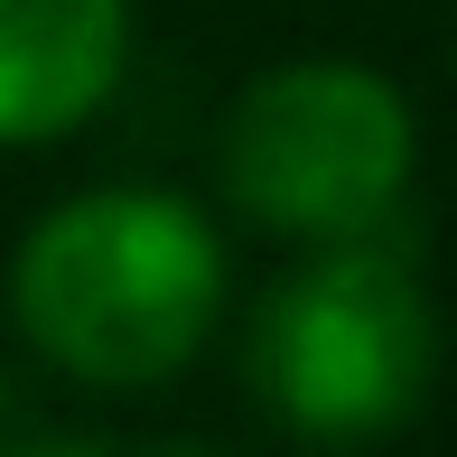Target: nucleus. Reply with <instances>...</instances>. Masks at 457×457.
Returning <instances> with one entry per match:
<instances>
[{
  "mask_svg": "<svg viewBox=\"0 0 457 457\" xmlns=\"http://www.w3.org/2000/svg\"><path fill=\"white\" fill-rule=\"evenodd\" d=\"M10 318L75 383H169L224 318V243L169 187H85L29 224Z\"/></svg>",
  "mask_w": 457,
  "mask_h": 457,
  "instance_id": "f257e3e1",
  "label": "nucleus"
},
{
  "mask_svg": "<svg viewBox=\"0 0 457 457\" xmlns=\"http://www.w3.org/2000/svg\"><path fill=\"white\" fill-rule=\"evenodd\" d=\"M420 121L392 75L355 56H289L224 112V196L299 243H364L402 215Z\"/></svg>",
  "mask_w": 457,
  "mask_h": 457,
  "instance_id": "f03ea898",
  "label": "nucleus"
},
{
  "mask_svg": "<svg viewBox=\"0 0 457 457\" xmlns=\"http://www.w3.org/2000/svg\"><path fill=\"white\" fill-rule=\"evenodd\" d=\"M429 364H439V327H429V289L411 253L364 243H318L253 318V383L299 439L355 448L383 439L420 411Z\"/></svg>",
  "mask_w": 457,
  "mask_h": 457,
  "instance_id": "7ed1b4c3",
  "label": "nucleus"
},
{
  "mask_svg": "<svg viewBox=\"0 0 457 457\" xmlns=\"http://www.w3.org/2000/svg\"><path fill=\"white\" fill-rule=\"evenodd\" d=\"M131 66V0H0V150L85 131Z\"/></svg>",
  "mask_w": 457,
  "mask_h": 457,
  "instance_id": "20e7f679",
  "label": "nucleus"
},
{
  "mask_svg": "<svg viewBox=\"0 0 457 457\" xmlns=\"http://www.w3.org/2000/svg\"><path fill=\"white\" fill-rule=\"evenodd\" d=\"M10 457H121L112 439H19Z\"/></svg>",
  "mask_w": 457,
  "mask_h": 457,
  "instance_id": "39448f33",
  "label": "nucleus"
},
{
  "mask_svg": "<svg viewBox=\"0 0 457 457\" xmlns=\"http://www.w3.org/2000/svg\"><path fill=\"white\" fill-rule=\"evenodd\" d=\"M121 457H224V448H196V439H169V448H121Z\"/></svg>",
  "mask_w": 457,
  "mask_h": 457,
  "instance_id": "423d86ee",
  "label": "nucleus"
}]
</instances>
